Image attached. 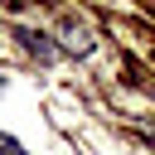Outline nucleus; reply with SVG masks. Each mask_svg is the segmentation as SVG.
Segmentation results:
<instances>
[{
    "mask_svg": "<svg viewBox=\"0 0 155 155\" xmlns=\"http://www.w3.org/2000/svg\"><path fill=\"white\" fill-rule=\"evenodd\" d=\"M19 39H24V48H29V53H39V58H44V63H48V58H53V44H48V39H44V34H29V29H24V34H19Z\"/></svg>",
    "mask_w": 155,
    "mask_h": 155,
    "instance_id": "1",
    "label": "nucleus"
},
{
    "mask_svg": "<svg viewBox=\"0 0 155 155\" xmlns=\"http://www.w3.org/2000/svg\"><path fill=\"white\" fill-rule=\"evenodd\" d=\"M0 155H24V145H19L15 136H0Z\"/></svg>",
    "mask_w": 155,
    "mask_h": 155,
    "instance_id": "2",
    "label": "nucleus"
}]
</instances>
